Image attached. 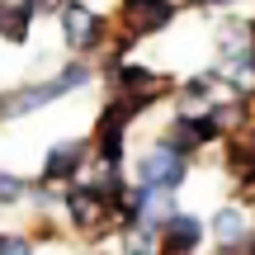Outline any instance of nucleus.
Masks as SVG:
<instances>
[{
    "instance_id": "nucleus-1",
    "label": "nucleus",
    "mask_w": 255,
    "mask_h": 255,
    "mask_svg": "<svg viewBox=\"0 0 255 255\" xmlns=\"http://www.w3.org/2000/svg\"><path fill=\"white\" fill-rule=\"evenodd\" d=\"M90 76H95V66L76 57V62H66L57 76H47V81H38V85H19V90L0 95V123L19 119V114H33V109H43V104L62 100V95H76L81 85H90Z\"/></svg>"
},
{
    "instance_id": "nucleus-11",
    "label": "nucleus",
    "mask_w": 255,
    "mask_h": 255,
    "mask_svg": "<svg viewBox=\"0 0 255 255\" xmlns=\"http://www.w3.org/2000/svg\"><path fill=\"white\" fill-rule=\"evenodd\" d=\"M33 14H38V0H0V38L24 43L33 28Z\"/></svg>"
},
{
    "instance_id": "nucleus-2",
    "label": "nucleus",
    "mask_w": 255,
    "mask_h": 255,
    "mask_svg": "<svg viewBox=\"0 0 255 255\" xmlns=\"http://www.w3.org/2000/svg\"><path fill=\"white\" fill-rule=\"evenodd\" d=\"M189 161L194 156L175 151L165 137H156V146L142 151V161L132 165V180L137 184H156V189H165V194H180V184L189 180Z\"/></svg>"
},
{
    "instance_id": "nucleus-13",
    "label": "nucleus",
    "mask_w": 255,
    "mask_h": 255,
    "mask_svg": "<svg viewBox=\"0 0 255 255\" xmlns=\"http://www.w3.org/2000/svg\"><path fill=\"white\" fill-rule=\"evenodd\" d=\"M28 194H33V184H28V180H19V175L0 170V208H14V203L28 199Z\"/></svg>"
},
{
    "instance_id": "nucleus-9",
    "label": "nucleus",
    "mask_w": 255,
    "mask_h": 255,
    "mask_svg": "<svg viewBox=\"0 0 255 255\" xmlns=\"http://www.w3.org/2000/svg\"><path fill=\"white\" fill-rule=\"evenodd\" d=\"M222 156H227V175L232 184H237L241 194L255 189V128H246V132H227L222 137Z\"/></svg>"
},
{
    "instance_id": "nucleus-8",
    "label": "nucleus",
    "mask_w": 255,
    "mask_h": 255,
    "mask_svg": "<svg viewBox=\"0 0 255 255\" xmlns=\"http://www.w3.org/2000/svg\"><path fill=\"white\" fill-rule=\"evenodd\" d=\"M208 241V222L194 213H170L161 222V255H199Z\"/></svg>"
},
{
    "instance_id": "nucleus-6",
    "label": "nucleus",
    "mask_w": 255,
    "mask_h": 255,
    "mask_svg": "<svg viewBox=\"0 0 255 255\" xmlns=\"http://www.w3.org/2000/svg\"><path fill=\"white\" fill-rule=\"evenodd\" d=\"M95 161V142L90 137H71V142H57L52 151H47V161H43V184L47 189H57V184H76L81 180V170Z\"/></svg>"
},
{
    "instance_id": "nucleus-14",
    "label": "nucleus",
    "mask_w": 255,
    "mask_h": 255,
    "mask_svg": "<svg viewBox=\"0 0 255 255\" xmlns=\"http://www.w3.org/2000/svg\"><path fill=\"white\" fill-rule=\"evenodd\" d=\"M0 255H33V241L24 232H0Z\"/></svg>"
},
{
    "instance_id": "nucleus-12",
    "label": "nucleus",
    "mask_w": 255,
    "mask_h": 255,
    "mask_svg": "<svg viewBox=\"0 0 255 255\" xmlns=\"http://www.w3.org/2000/svg\"><path fill=\"white\" fill-rule=\"evenodd\" d=\"M123 255H161V227L151 222H137L123 232Z\"/></svg>"
},
{
    "instance_id": "nucleus-3",
    "label": "nucleus",
    "mask_w": 255,
    "mask_h": 255,
    "mask_svg": "<svg viewBox=\"0 0 255 255\" xmlns=\"http://www.w3.org/2000/svg\"><path fill=\"white\" fill-rule=\"evenodd\" d=\"M161 137L175 146V151L199 156V151H208L213 142H222V137H227V128L218 123V114H213V109H180Z\"/></svg>"
},
{
    "instance_id": "nucleus-5",
    "label": "nucleus",
    "mask_w": 255,
    "mask_h": 255,
    "mask_svg": "<svg viewBox=\"0 0 255 255\" xmlns=\"http://www.w3.org/2000/svg\"><path fill=\"white\" fill-rule=\"evenodd\" d=\"M208 237L218 255H241L255 241V208L251 203H222L208 218Z\"/></svg>"
},
{
    "instance_id": "nucleus-4",
    "label": "nucleus",
    "mask_w": 255,
    "mask_h": 255,
    "mask_svg": "<svg viewBox=\"0 0 255 255\" xmlns=\"http://www.w3.org/2000/svg\"><path fill=\"white\" fill-rule=\"evenodd\" d=\"M57 24H62V38L71 52H95L109 38V19L100 9H90V0H66L57 9Z\"/></svg>"
},
{
    "instance_id": "nucleus-15",
    "label": "nucleus",
    "mask_w": 255,
    "mask_h": 255,
    "mask_svg": "<svg viewBox=\"0 0 255 255\" xmlns=\"http://www.w3.org/2000/svg\"><path fill=\"white\" fill-rule=\"evenodd\" d=\"M222 5H251V0H222Z\"/></svg>"
},
{
    "instance_id": "nucleus-7",
    "label": "nucleus",
    "mask_w": 255,
    "mask_h": 255,
    "mask_svg": "<svg viewBox=\"0 0 255 255\" xmlns=\"http://www.w3.org/2000/svg\"><path fill=\"white\" fill-rule=\"evenodd\" d=\"M180 9H184L180 0H123L119 5V24H123V33H132V38H151V33H161V28H170Z\"/></svg>"
},
{
    "instance_id": "nucleus-10",
    "label": "nucleus",
    "mask_w": 255,
    "mask_h": 255,
    "mask_svg": "<svg viewBox=\"0 0 255 255\" xmlns=\"http://www.w3.org/2000/svg\"><path fill=\"white\" fill-rule=\"evenodd\" d=\"M218 85H227V81L218 76V66H213V71L189 76V81H180V109H213V104L222 100Z\"/></svg>"
}]
</instances>
